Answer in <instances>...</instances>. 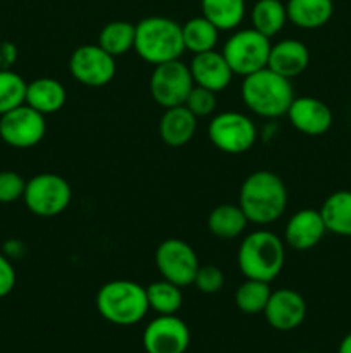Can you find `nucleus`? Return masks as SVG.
I'll list each match as a JSON object with an SVG mask.
<instances>
[{
  "label": "nucleus",
  "instance_id": "nucleus-14",
  "mask_svg": "<svg viewBox=\"0 0 351 353\" xmlns=\"http://www.w3.org/2000/svg\"><path fill=\"white\" fill-rule=\"evenodd\" d=\"M265 321L277 331H292L306 317V302L296 290L282 288L270 293L264 310Z\"/></svg>",
  "mask_w": 351,
  "mask_h": 353
},
{
  "label": "nucleus",
  "instance_id": "nucleus-32",
  "mask_svg": "<svg viewBox=\"0 0 351 353\" xmlns=\"http://www.w3.org/2000/svg\"><path fill=\"white\" fill-rule=\"evenodd\" d=\"M184 105L188 107L189 112L195 114L196 117H206L215 112L217 109V93L209 88L195 85L186 99Z\"/></svg>",
  "mask_w": 351,
  "mask_h": 353
},
{
  "label": "nucleus",
  "instance_id": "nucleus-35",
  "mask_svg": "<svg viewBox=\"0 0 351 353\" xmlns=\"http://www.w3.org/2000/svg\"><path fill=\"white\" fill-rule=\"evenodd\" d=\"M17 59L16 45L10 41H2L0 43V69H10Z\"/></svg>",
  "mask_w": 351,
  "mask_h": 353
},
{
  "label": "nucleus",
  "instance_id": "nucleus-23",
  "mask_svg": "<svg viewBox=\"0 0 351 353\" xmlns=\"http://www.w3.org/2000/svg\"><path fill=\"white\" fill-rule=\"evenodd\" d=\"M209 230L213 236L222 240H234L241 236L248 226V219L240 205L220 203L209 214Z\"/></svg>",
  "mask_w": 351,
  "mask_h": 353
},
{
  "label": "nucleus",
  "instance_id": "nucleus-4",
  "mask_svg": "<svg viewBox=\"0 0 351 353\" xmlns=\"http://www.w3.org/2000/svg\"><path fill=\"white\" fill-rule=\"evenodd\" d=\"M96 310L116 326H134L150 310L147 288L131 279H114L105 283L96 293Z\"/></svg>",
  "mask_w": 351,
  "mask_h": 353
},
{
  "label": "nucleus",
  "instance_id": "nucleus-20",
  "mask_svg": "<svg viewBox=\"0 0 351 353\" xmlns=\"http://www.w3.org/2000/svg\"><path fill=\"white\" fill-rule=\"evenodd\" d=\"M67 92L65 86L55 78H36L28 83L26 105L33 107L43 116L55 114L65 105Z\"/></svg>",
  "mask_w": 351,
  "mask_h": 353
},
{
  "label": "nucleus",
  "instance_id": "nucleus-22",
  "mask_svg": "<svg viewBox=\"0 0 351 353\" xmlns=\"http://www.w3.org/2000/svg\"><path fill=\"white\" fill-rule=\"evenodd\" d=\"M320 214L327 233L351 238V190H337L323 200Z\"/></svg>",
  "mask_w": 351,
  "mask_h": 353
},
{
  "label": "nucleus",
  "instance_id": "nucleus-9",
  "mask_svg": "<svg viewBox=\"0 0 351 353\" xmlns=\"http://www.w3.org/2000/svg\"><path fill=\"white\" fill-rule=\"evenodd\" d=\"M195 86L189 65L181 59L155 65L150 76V93L164 109L184 105L189 92Z\"/></svg>",
  "mask_w": 351,
  "mask_h": 353
},
{
  "label": "nucleus",
  "instance_id": "nucleus-38",
  "mask_svg": "<svg viewBox=\"0 0 351 353\" xmlns=\"http://www.w3.org/2000/svg\"><path fill=\"white\" fill-rule=\"evenodd\" d=\"M301 353H306V352H301Z\"/></svg>",
  "mask_w": 351,
  "mask_h": 353
},
{
  "label": "nucleus",
  "instance_id": "nucleus-31",
  "mask_svg": "<svg viewBox=\"0 0 351 353\" xmlns=\"http://www.w3.org/2000/svg\"><path fill=\"white\" fill-rule=\"evenodd\" d=\"M224 285H226V276H224L222 269L212 264H200L195 279H193V286L198 292L205 293V295H213V293H219Z\"/></svg>",
  "mask_w": 351,
  "mask_h": 353
},
{
  "label": "nucleus",
  "instance_id": "nucleus-15",
  "mask_svg": "<svg viewBox=\"0 0 351 353\" xmlns=\"http://www.w3.org/2000/svg\"><path fill=\"white\" fill-rule=\"evenodd\" d=\"M286 116L292 128L306 137L326 134L334 121L330 107L315 97H295Z\"/></svg>",
  "mask_w": 351,
  "mask_h": 353
},
{
  "label": "nucleus",
  "instance_id": "nucleus-1",
  "mask_svg": "<svg viewBox=\"0 0 351 353\" xmlns=\"http://www.w3.org/2000/svg\"><path fill=\"white\" fill-rule=\"evenodd\" d=\"M237 205L248 223L267 226L282 217L288 207V188L281 176L272 171H255L240 188Z\"/></svg>",
  "mask_w": 351,
  "mask_h": 353
},
{
  "label": "nucleus",
  "instance_id": "nucleus-8",
  "mask_svg": "<svg viewBox=\"0 0 351 353\" xmlns=\"http://www.w3.org/2000/svg\"><path fill=\"white\" fill-rule=\"evenodd\" d=\"M209 138L217 150L240 155L250 150L257 141V126L244 114L226 110L212 117L209 123Z\"/></svg>",
  "mask_w": 351,
  "mask_h": 353
},
{
  "label": "nucleus",
  "instance_id": "nucleus-5",
  "mask_svg": "<svg viewBox=\"0 0 351 353\" xmlns=\"http://www.w3.org/2000/svg\"><path fill=\"white\" fill-rule=\"evenodd\" d=\"M134 50L143 61L153 65L181 59L186 50L182 26L171 17H145L136 24Z\"/></svg>",
  "mask_w": 351,
  "mask_h": 353
},
{
  "label": "nucleus",
  "instance_id": "nucleus-6",
  "mask_svg": "<svg viewBox=\"0 0 351 353\" xmlns=\"http://www.w3.org/2000/svg\"><path fill=\"white\" fill-rule=\"evenodd\" d=\"M270 48V38L262 34L255 28H246L227 38L222 55L226 57L231 71L244 78L267 68Z\"/></svg>",
  "mask_w": 351,
  "mask_h": 353
},
{
  "label": "nucleus",
  "instance_id": "nucleus-7",
  "mask_svg": "<svg viewBox=\"0 0 351 353\" xmlns=\"http://www.w3.org/2000/svg\"><path fill=\"white\" fill-rule=\"evenodd\" d=\"M24 203L38 217H55L64 212L72 199L71 185L62 176L41 172L26 181Z\"/></svg>",
  "mask_w": 351,
  "mask_h": 353
},
{
  "label": "nucleus",
  "instance_id": "nucleus-25",
  "mask_svg": "<svg viewBox=\"0 0 351 353\" xmlns=\"http://www.w3.org/2000/svg\"><path fill=\"white\" fill-rule=\"evenodd\" d=\"M288 21L286 6L281 0H257L251 9V28L267 38L281 33Z\"/></svg>",
  "mask_w": 351,
  "mask_h": 353
},
{
  "label": "nucleus",
  "instance_id": "nucleus-3",
  "mask_svg": "<svg viewBox=\"0 0 351 353\" xmlns=\"http://www.w3.org/2000/svg\"><path fill=\"white\" fill-rule=\"evenodd\" d=\"M286 262L284 241L272 231L246 234L237 250V268L246 279L272 283Z\"/></svg>",
  "mask_w": 351,
  "mask_h": 353
},
{
  "label": "nucleus",
  "instance_id": "nucleus-11",
  "mask_svg": "<svg viewBox=\"0 0 351 353\" xmlns=\"http://www.w3.org/2000/svg\"><path fill=\"white\" fill-rule=\"evenodd\" d=\"M71 76L81 85L89 88H100L109 85L117 71L116 57L96 45H81L69 59Z\"/></svg>",
  "mask_w": 351,
  "mask_h": 353
},
{
  "label": "nucleus",
  "instance_id": "nucleus-2",
  "mask_svg": "<svg viewBox=\"0 0 351 353\" xmlns=\"http://www.w3.org/2000/svg\"><path fill=\"white\" fill-rule=\"evenodd\" d=\"M241 99L253 114L265 119H275L288 114L289 105L295 100V88L291 79L264 68L244 76Z\"/></svg>",
  "mask_w": 351,
  "mask_h": 353
},
{
  "label": "nucleus",
  "instance_id": "nucleus-10",
  "mask_svg": "<svg viewBox=\"0 0 351 353\" xmlns=\"http://www.w3.org/2000/svg\"><path fill=\"white\" fill-rule=\"evenodd\" d=\"M155 265L160 272L162 279L174 283L179 288L193 285L196 271L200 268L198 255L195 248L184 240L169 238L157 247L155 252Z\"/></svg>",
  "mask_w": 351,
  "mask_h": 353
},
{
  "label": "nucleus",
  "instance_id": "nucleus-30",
  "mask_svg": "<svg viewBox=\"0 0 351 353\" xmlns=\"http://www.w3.org/2000/svg\"><path fill=\"white\" fill-rule=\"evenodd\" d=\"M28 83L12 69H0V116L26 103Z\"/></svg>",
  "mask_w": 351,
  "mask_h": 353
},
{
  "label": "nucleus",
  "instance_id": "nucleus-27",
  "mask_svg": "<svg viewBox=\"0 0 351 353\" xmlns=\"http://www.w3.org/2000/svg\"><path fill=\"white\" fill-rule=\"evenodd\" d=\"M182 41L193 55L213 50L219 41V30L205 16L193 17L182 24Z\"/></svg>",
  "mask_w": 351,
  "mask_h": 353
},
{
  "label": "nucleus",
  "instance_id": "nucleus-34",
  "mask_svg": "<svg viewBox=\"0 0 351 353\" xmlns=\"http://www.w3.org/2000/svg\"><path fill=\"white\" fill-rule=\"evenodd\" d=\"M16 286V271L7 255L0 254V299L9 295Z\"/></svg>",
  "mask_w": 351,
  "mask_h": 353
},
{
  "label": "nucleus",
  "instance_id": "nucleus-21",
  "mask_svg": "<svg viewBox=\"0 0 351 353\" xmlns=\"http://www.w3.org/2000/svg\"><path fill=\"white\" fill-rule=\"evenodd\" d=\"M288 21L301 30H319L326 26L334 14L332 0H288Z\"/></svg>",
  "mask_w": 351,
  "mask_h": 353
},
{
  "label": "nucleus",
  "instance_id": "nucleus-36",
  "mask_svg": "<svg viewBox=\"0 0 351 353\" xmlns=\"http://www.w3.org/2000/svg\"><path fill=\"white\" fill-rule=\"evenodd\" d=\"M23 252H24V245L21 243V241H16V240L9 241V243H7V247H6V255L9 259L21 257V255H23Z\"/></svg>",
  "mask_w": 351,
  "mask_h": 353
},
{
  "label": "nucleus",
  "instance_id": "nucleus-33",
  "mask_svg": "<svg viewBox=\"0 0 351 353\" xmlns=\"http://www.w3.org/2000/svg\"><path fill=\"white\" fill-rule=\"evenodd\" d=\"M26 181L14 171H0V203H12L23 199Z\"/></svg>",
  "mask_w": 351,
  "mask_h": 353
},
{
  "label": "nucleus",
  "instance_id": "nucleus-13",
  "mask_svg": "<svg viewBox=\"0 0 351 353\" xmlns=\"http://www.w3.org/2000/svg\"><path fill=\"white\" fill-rule=\"evenodd\" d=\"M191 333L181 317L158 316L143 331V348L147 353H184Z\"/></svg>",
  "mask_w": 351,
  "mask_h": 353
},
{
  "label": "nucleus",
  "instance_id": "nucleus-12",
  "mask_svg": "<svg viewBox=\"0 0 351 353\" xmlns=\"http://www.w3.org/2000/svg\"><path fill=\"white\" fill-rule=\"evenodd\" d=\"M45 133V116L26 103L0 116V138L9 147L31 148L43 140Z\"/></svg>",
  "mask_w": 351,
  "mask_h": 353
},
{
  "label": "nucleus",
  "instance_id": "nucleus-26",
  "mask_svg": "<svg viewBox=\"0 0 351 353\" xmlns=\"http://www.w3.org/2000/svg\"><path fill=\"white\" fill-rule=\"evenodd\" d=\"M136 24L129 21H110L98 34V45L112 57L126 55L134 48Z\"/></svg>",
  "mask_w": 351,
  "mask_h": 353
},
{
  "label": "nucleus",
  "instance_id": "nucleus-16",
  "mask_svg": "<svg viewBox=\"0 0 351 353\" xmlns=\"http://www.w3.org/2000/svg\"><path fill=\"white\" fill-rule=\"evenodd\" d=\"M327 228L320 210L301 209L289 217L284 231V241L292 250L306 252L315 248L326 236Z\"/></svg>",
  "mask_w": 351,
  "mask_h": 353
},
{
  "label": "nucleus",
  "instance_id": "nucleus-29",
  "mask_svg": "<svg viewBox=\"0 0 351 353\" xmlns=\"http://www.w3.org/2000/svg\"><path fill=\"white\" fill-rule=\"evenodd\" d=\"M270 283L246 279L237 286L234 300H236V307L241 312L248 314V316H257V314H264L265 305L270 299Z\"/></svg>",
  "mask_w": 351,
  "mask_h": 353
},
{
  "label": "nucleus",
  "instance_id": "nucleus-24",
  "mask_svg": "<svg viewBox=\"0 0 351 353\" xmlns=\"http://www.w3.org/2000/svg\"><path fill=\"white\" fill-rule=\"evenodd\" d=\"M203 16L219 31L236 30L246 12L244 0H202Z\"/></svg>",
  "mask_w": 351,
  "mask_h": 353
},
{
  "label": "nucleus",
  "instance_id": "nucleus-28",
  "mask_svg": "<svg viewBox=\"0 0 351 353\" xmlns=\"http://www.w3.org/2000/svg\"><path fill=\"white\" fill-rule=\"evenodd\" d=\"M182 288L167 279L153 281L147 288L148 305L158 316H174L182 307Z\"/></svg>",
  "mask_w": 351,
  "mask_h": 353
},
{
  "label": "nucleus",
  "instance_id": "nucleus-19",
  "mask_svg": "<svg viewBox=\"0 0 351 353\" xmlns=\"http://www.w3.org/2000/svg\"><path fill=\"white\" fill-rule=\"evenodd\" d=\"M196 119L198 117L189 112L186 105L165 109L158 121V134H160L162 141L174 148L184 147L195 137L196 124H198Z\"/></svg>",
  "mask_w": 351,
  "mask_h": 353
},
{
  "label": "nucleus",
  "instance_id": "nucleus-17",
  "mask_svg": "<svg viewBox=\"0 0 351 353\" xmlns=\"http://www.w3.org/2000/svg\"><path fill=\"white\" fill-rule=\"evenodd\" d=\"M189 71H191L195 85L209 88L215 93L226 90L234 76L222 52H217L215 48L193 55Z\"/></svg>",
  "mask_w": 351,
  "mask_h": 353
},
{
  "label": "nucleus",
  "instance_id": "nucleus-18",
  "mask_svg": "<svg viewBox=\"0 0 351 353\" xmlns=\"http://www.w3.org/2000/svg\"><path fill=\"white\" fill-rule=\"evenodd\" d=\"M310 64V50L303 41L286 38L272 45L267 68L284 78L292 79L303 74Z\"/></svg>",
  "mask_w": 351,
  "mask_h": 353
},
{
  "label": "nucleus",
  "instance_id": "nucleus-37",
  "mask_svg": "<svg viewBox=\"0 0 351 353\" xmlns=\"http://www.w3.org/2000/svg\"><path fill=\"white\" fill-rule=\"evenodd\" d=\"M337 353H351V333H348L346 336L341 340L339 348H337Z\"/></svg>",
  "mask_w": 351,
  "mask_h": 353
}]
</instances>
